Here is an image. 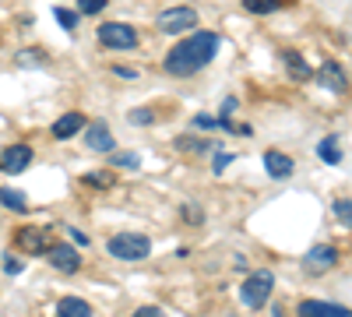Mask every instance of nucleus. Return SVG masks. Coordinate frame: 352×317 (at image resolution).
<instances>
[{
	"label": "nucleus",
	"mask_w": 352,
	"mask_h": 317,
	"mask_svg": "<svg viewBox=\"0 0 352 317\" xmlns=\"http://www.w3.org/2000/svg\"><path fill=\"white\" fill-rule=\"evenodd\" d=\"M219 53V36L215 32H197L187 36L184 43H176L169 53H166V71L176 74V78H190L197 74L201 67H208Z\"/></svg>",
	"instance_id": "f257e3e1"
},
{
	"label": "nucleus",
	"mask_w": 352,
	"mask_h": 317,
	"mask_svg": "<svg viewBox=\"0 0 352 317\" xmlns=\"http://www.w3.org/2000/svg\"><path fill=\"white\" fill-rule=\"evenodd\" d=\"M106 250L116 261H144V257L152 254V240L141 237V233H116V237H109Z\"/></svg>",
	"instance_id": "f03ea898"
},
{
	"label": "nucleus",
	"mask_w": 352,
	"mask_h": 317,
	"mask_svg": "<svg viewBox=\"0 0 352 317\" xmlns=\"http://www.w3.org/2000/svg\"><path fill=\"white\" fill-rule=\"evenodd\" d=\"M14 247L28 257H39V254H50L56 247L53 233L50 229H39V226H21L18 233H14Z\"/></svg>",
	"instance_id": "7ed1b4c3"
},
{
	"label": "nucleus",
	"mask_w": 352,
	"mask_h": 317,
	"mask_svg": "<svg viewBox=\"0 0 352 317\" xmlns=\"http://www.w3.org/2000/svg\"><path fill=\"white\" fill-rule=\"evenodd\" d=\"M272 289H275V275H272L268 268H261V272H254V275L243 282L240 296H243V303H247V307H254V310H257V307L268 303Z\"/></svg>",
	"instance_id": "20e7f679"
},
{
	"label": "nucleus",
	"mask_w": 352,
	"mask_h": 317,
	"mask_svg": "<svg viewBox=\"0 0 352 317\" xmlns=\"http://www.w3.org/2000/svg\"><path fill=\"white\" fill-rule=\"evenodd\" d=\"M99 43L109 46V50H134V46H138V28L127 25V21L99 25Z\"/></svg>",
	"instance_id": "39448f33"
},
{
	"label": "nucleus",
	"mask_w": 352,
	"mask_h": 317,
	"mask_svg": "<svg viewBox=\"0 0 352 317\" xmlns=\"http://www.w3.org/2000/svg\"><path fill=\"white\" fill-rule=\"evenodd\" d=\"M155 25L162 28V32H187V28H194L201 21H197V11L194 8H169V11H162L155 18Z\"/></svg>",
	"instance_id": "423d86ee"
},
{
	"label": "nucleus",
	"mask_w": 352,
	"mask_h": 317,
	"mask_svg": "<svg viewBox=\"0 0 352 317\" xmlns=\"http://www.w3.org/2000/svg\"><path fill=\"white\" fill-rule=\"evenodd\" d=\"M335 265H338V247H331V243H320V247H314L303 257V268L307 272H328Z\"/></svg>",
	"instance_id": "0eeeda50"
},
{
	"label": "nucleus",
	"mask_w": 352,
	"mask_h": 317,
	"mask_svg": "<svg viewBox=\"0 0 352 317\" xmlns=\"http://www.w3.org/2000/svg\"><path fill=\"white\" fill-rule=\"evenodd\" d=\"M81 131H85V149H92V152H113L116 149V141H113V134H109V127L102 120L88 124Z\"/></svg>",
	"instance_id": "6e6552de"
},
{
	"label": "nucleus",
	"mask_w": 352,
	"mask_h": 317,
	"mask_svg": "<svg viewBox=\"0 0 352 317\" xmlns=\"http://www.w3.org/2000/svg\"><path fill=\"white\" fill-rule=\"evenodd\" d=\"M50 261H53V268H56V272L74 275V272L81 268V254H78L71 243H56V247L50 250Z\"/></svg>",
	"instance_id": "1a4fd4ad"
},
{
	"label": "nucleus",
	"mask_w": 352,
	"mask_h": 317,
	"mask_svg": "<svg viewBox=\"0 0 352 317\" xmlns=\"http://www.w3.org/2000/svg\"><path fill=\"white\" fill-rule=\"evenodd\" d=\"M317 81L324 85L328 92H345V89H349V81H345V67H342L338 61H324V64H320Z\"/></svg>",
	"instance_id": "9d476101"
},
{
	"label": "nucleus",
	"mask_w": 352,
	"mask_h": 317,
	"mask_svg": "<svg viewBox=\"0 0 352 317\" xmlns=\"http://www.w3.org/2000/svg\"><path fill=\"white\" fill-rule=\"evenodd\" d=\"M0 166H4L8 173H25L28 166H32V149H28V145H11V149H4V155H0Z\"/></svg>",
	"instance_id": "9b49d317"
},
{
	"label": "nucleus",
	"mask_w": 352,
	"mask_h": 317,
	"mask_svg": "<svg viewBox=\"0 0 352 317\" xmlns=\"http://www.w3.org/2000/svg\"><path fill=\"white\" fill-rule=\"evenodd\" d=\"M300 317H352V314H349V307H338V303L303 300V303H300Z\"/></svg>",
	"instance_id": "f8f14e48"
},
{
	"label": "nucleus",
	"mask_w": 352,
	"mask_h": 317,
	"mask_svg": "<svg viewBox=\"0 0 352 317\" xmlns=\"http://www.w3.org/2000/svg\"><path fill=\"white\" fill-rule=\"evenodd\" d=\"M264 169H268V177H275V180H285V177H292V159L289 155H282V152H264Z\"/></svg>",
	"instance_id": "ddd939ff"
},
{
	"label": "nucleus",
	"mask_w": 352,
	"mask_h": 317,
	"mask_svg": "<svg viewBox=\"0 0 352 317\" xmlns=\"http://www.w3.org/2000/svg\"><path fill=\"white\" fill-rule=\"evenodd\" d=\"M81 127H85V117H81V113H64V117L53 124V138H56V141H67V138H74Z\"/></svg>",
	"instance_id": "4468645a"
},
{
	"label": "nucleus",
	"mask_w": 352,
	"mask_h": 317,
	"mask_svg": "<svg viewBox=\"0 0 352 317\" xmlns=\"http://www.w3.org/2000/svg\"><path fill=\"white\" fill-rule=\"evenodd\" d=\"M282 61H285V67H289L292 81H310V64L303 61V56H300L296 50H282Z\"/></svg>",
	"instance_id": "2eb2a0df"
},
{
	"label": "nucleus",
	"mask_w": 352,
	"mask_h": 317,
	"mask_svg": "<svg viewBox=\"0 0 352 317\" xmlns=\"http://www.w3.org/2000/svg\"><path fill=\"white\" fill-rule=\"evenodd\" d=\"M56 317H92V307H88L81 296H64L56 303Z\"/></svg>",
	"instance_id": "dca6fc26"
},
{
	"label": "nucleus",
	"mask_w": 352,
	"mask_h": 317,
	"mask_svg": "<svg viewBox=\"0 0 352 317\" xmlns=\"http://www.w3.org/2000/svg\"><path fill=\"white\" fill-rule=\"evenodd\" d=\"M317 155L324 159L328 166H338V162H342V149H338V138H320V145H317Z\"/></svg>",
	"instance_id": "f3484780"
},
{
	"label": "nucleus",
	"mask_w": 352,
	"mask_h": 317,
	"mask_svg": "<svg viewBox=\"0 0 352 317\" xmlns=\"http://www.w3.org/2000/svg\"><path fill=\"white\" fill-rule=\"evenodd\" d=\"M0 205L11 208V212H25V208H28V201H25L14 187H0Z\"/></svg>",
	"instance_id": "a211bd4d"
},
{
	"label": "nucleus",
	"mask_w": 352,
	"mask_h": 317,
	"mask_svg": "<svg viewBox=\"0 0 352 317\" xmlns=\"http://www.w3.org/2000/svg\"><path fill=\"white\" fill-rule=\"evenodd\" d=\"M243 8L254 11V14H272L282 8V0H243Z\"/></svg>",
	"instance_id": "6ab92c4d"
},
{
	"label": "nucleus",
	"mask_w": 352,
	"mask_h": 317,
	"mask_svg": "<svg viewBox=\"0 0 352 317\" xmlns=\"http://www.w3.org/2000/svg\"><path fill=\"white\" fill-rule=\"evenodd\" d=\"M109 166H120V169H138L141 166V155L138 152H113V162Z\"/></svg>",
	"instance_id": "aec40b11"
},
{
	"label": "nucleus",
	"mask_w": 352,
	"mask_h": 317,
	"mask_svg": "<svg viewBox=\"0 0 352 317\" xmlns=\"http://www.w3.org/2000/svg\"><path fill=\"white\" fill-rule=\"evenodd\" d=\"M53 18L60 21V25L67 28V32H74V28H78V11H67V8H53Z\"/></svg>",
	"instance_id": "412c9836"
},
{
	"label": "nucleus",
	"mask_w": 352,
	"mask_h": 317,
	"mask_svg": "<svg viewBox=\"0 0 352 317\" xmlns=\"http://www.w3.org/2000/svg\"><path fill=\"white\" fill-rule=\"evenodd\" d=\"M176 149H184V152H208V141H204V138H180V141H176Z\"/></svg>",
	"instance_id": "4be33fe9"
},
{
	"label": "nucleus",
	"mask_w": 352,
	"mask_h": 317,
	"mask_svg": "<svg viewBox=\"0 0 352 317\" xmlns=\"http://www.w3.org/2000/svg\"><path fill=\"white\" fill-rule=\"evenodd\" d=\"M106 8V0H78V18L81 14H99Z\"/></svg>",
	"instance_id": "5701e85b"
},
{
	"label": "nucleus",
	"mask_w": 352,
	"mask_h": 317,
	"mask_svg": "<svg viewBox=\"0 0 352 317\" xmlns=\"http://www.w3.org/2000/svg\"><path fill=\"white\" fill-rule=\"evenodd\" d=\"M335 215H338V222H342V226H349V219H352V201H349V197L335 201Z\"/></svg>",
	"instance_id": "b1692460"
},
{
	"label": "nucleus",
	"mask_w": 352,
	"mask_h": 317,
	"mask_svg": "<svg viewBox=\"0 0 352 317\" xmlns=\"http://www.w3.org/2000/svg\"><path fill=\"white\" fill-rule=\"evenodd\" d=\"M85 184H92V187H109V184H113V177H109V173H88Z\"/></svg>",
	"instance_id": "393cba45"
},
{
	"label": "nucleus",
	"mask_w": 352,
	"mask_h": 317,
	"mask_svg": "<svg viewBox=\"0 0 352 317\" xmlns=\"http://www.w3.org/2000/svg\"><path fill=\"white\" fill-rule=\"evenodd\" d=\"M152 120H155L152 109H134V113H131V124H152Z\"/></svg>",
	"instance_id": "a878e982"
},
{
	"label": "nucleus",
	"mask_w": 352,
	"mask_h": 317,
	"mask_svg": "<svg viewBox=\"0 0 352 317\" xmlns=\"http://www.w3.org/2000/svg\"><path fill=\"white\" fill-rule=\"evenodd\" d=\"M232 159H236L232 152H219V155H215V166H212V169H215V173H222V169H226V166H229Z\"/></svg>",
	"instance_id": "bb28decb"
},
{
	"label": "nucleus",
	"mask_w": 352,
	"mask_h": 317,
	"mask_svg": "<svg viewBox=\"0 0 352 317\" xmlns=\"http://www.w3.org/2000/svg\"><path fill=\"white\" fill-rule=\"evenodd\" d=\"M131 317H166V314H162L159 307H141V310H134Z\"/></svg>",
	"instance_id": "cd10ccee"
},
{
	"label": "nucleus",
	"mask_w": 352,
	"mask_h": 317,
	"mask_svg": "<svg viewBox=\"0 0 352 317\" xmlns=\"http://www.w3.org/2000/svg\"><path fill=\"white\" fill-rule=\"evenodd\" d=\"M219 120H212V117H194V127H201V131H212Z\"/></svg>",
	"instance_id": "c85d7f7f"
},
{
	"label": "nucleus",
	"mask_w": 352,
	"mask_h": 317,
	"mask_svg": "<svg viewBox=\"0 0 352 317\" xmlns=\"http://www.w3.org/2000/svg\"><path fill=\"white\" fill-rule=\"evenodd\" d=\"M184 215L190 219V226H197V222H201V208H194V205H187V208H184Z\"/></svg>",
	"instance_id": "c756f323"
},
{
	"label": "nucleus",
	"mask_w": 352,
	"mask_h": 317,
	"mask_svg": "<svg viewBox=\"0 0 352 317\" xmlns=\"http://www.w3.org/2000/svg\"><path fill=\"white\" fill-rule=\"evenodd\" d=\"M71 237H74V243H78V247H88V237L81 233V229H71Z\"/></svg>",
	"instance_id": "7c9ffc66"
},
{
	"label": "nucleus",
	"mask_w": 352,
	"mask_h": 317,
	"mask_svg": "<svg viewBox=\"0 0 352 317\" xmlns=\"http://www.w3.org/2000/svg\"><path fill=\"white\" fill-rule=\"evenodd\" d=\"M4 268H8L11 275H18V272H21V261H14V257H8V261H4Z\"/></svg>",
	"instance_id": "2f4dec72"
},
{
	"label": "nucleus",
	"mask_w": 352,
	"mask_h": 317,
	"mask_svg": "<svg viewBox=\"0 0 352 317\" xmlns=\"http://www.w3.org/2000/svg\"><path fill=\"white\" fill-rule=\"evenodd\" d=\"M113 74H120V78H138V71H131V67H113Z\"/></svg>",
	"instance_id": "473e14b6"
}]
</instances>
